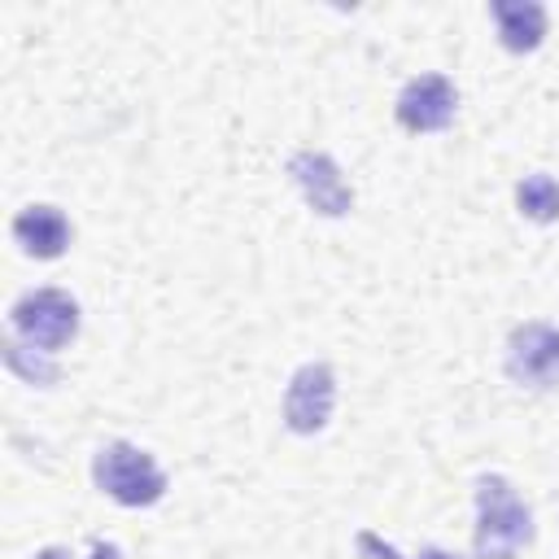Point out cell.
<instances>
[{"mask_svg": "<svg viewBox=\"0 0 559 559\" xmlns=\"http://www.w3.org/2000/svg\"><path fill=\"white\" fill-rule=\"evenodd\" d=\"M336 402V376L328 362H306L293 371L288 393H284V424L293 432H319L332 419Z\"/></svg>", "mask_w": 559, "mask_h": 559, "instance_id": "obj_5", "label": "cell"}, {"mask_svg": "<svg viewBox=\"0 0 559 559\" xmlns=\"http://www.w3.org/2000/svg\"><path fill=\"white\" fill-rule=\"evenodd\" d=\"M507 376L528 389H555L559 384V328L550 323H524L507 341Z\"/></svg>", "mask_w": 559, "mask_h": 559, "instance_id": "obj_4", "label": "cell"}, {"mask_svg": "<svg viewBox=\"0 0 559 559\" xmlns=\"http://www.w3.org/2000/svg\"><path fill=\"white\" fill-rule=\"evenodd\" d=\"M13 236L26 253L35 258H61L66 245H70V223L61 210L52 205H26L17 218H13Z\"/></svg>", "mask_w": 559, "mask_h": 559, "instance_id": "obj_8", "label": "cell"}, {"mask_svg": "<svg viewBox=\"0 0 559 559\" xmlns=\"http://www.w3.org/2000/svg\"><path fill=\"white\" fill-rule=\"evenodd\" d=\"M515 205L533 223H555L559 218V183L550 175H524L515 188Z\"/></svg>", "mask_w": 559, "mask_h": 559, "instance_id": "obj_10", "label": "cell"}, {"mask_svg": "<svg viewBox=\"0 0 559 559\" xmlns=\"http://www.w3.org/2000/svg\"><path fill=\"white\" fill-rule=\"evenodd\" d=\"M92 476L122 507H153L166 493V472L157 467V459L148 450H140V445H127V441L105 445L96 454Z\"/></svg>", "mask_w": 559, "mask_h": 559, "instance_id": "obj_2", "label": "cell"}, {"mask_svg": "<svg viewBox=\"0 0 559 559\" xmlns=\"http://www.w3.org/2000/svg\"><path fill=\"white\" fill-rule=\"evenodd\" d=\"M533 542V515L502 476L476 485V559H515Z\"/></svg>", "mask_w": 559, "mask_h": 559, "instance_id": "obj_1", "label": "cell"}, {"mask_svg": "<svg viewBox=\"0 0 559 559\" xmlns=\"http://www.w3.org/2000/svg\"><path fill=\"white\" fill-rule=\"evenodd\" d=\"M4 362H9L17 376H26L31 384H52V380H57V362H48V358H39V354H35V358H26L17 341H9V345H4Z\"/></svg>", "mask_w": 559, "mask_h": 559, "instance_id": "obj_11", "label": "cell"}, {"mask_svg": "<svg viewBox=\"0 0 559 559\" xmlns=\"http://www.w3.org/2000/svg\"><path fill=\"white\" fill-rule=\"evenodd\" d=\"M454 105H459V92L445 74H419L397 96V122L406 131H441L450 127Z\"/></svg>", "mask_w": 559, "mask_h": 559, "instance_id": "obj_7", "label": "cell"}, {"mask_svg": "<svg viewBox=\"0 0 559 559\" xmlns=\"http://www.w3.org/2000/svg\"><path fill=\"white\" fill-rule=\"evenodd\" d=\"M35 559H74V555H70V550H61V546H48V550H39ZM92 559H122V555H118V546H114V542H96V546H92Z\"/></svg>", "mask_w": 559, "mask_h": 559, "instance_id": "obj_12", "label": "cell"}, {"mask_svg": "<svg viewBox=\"0 0 559 559\" xmlns=\"http://www.w3.org/2000/svg\"><path fill=\"white\" fill-rule=\"evenodd\" d=\"M288 175L297 179V188L306 192V201H310L319 214H328V218H341V214H349V205H354V192H349V183L341 179V166H336L328 153H314V148H301V153H293V162H288Z\"/></svg>", "mask_w": 559, "mask_h": 559, "instance_id": "obj_6", "label": "cell"}, {"mask_svg": "<svg viewBox=\"0 0 559 559\" xmlns=\"http://www.w3.org/2000/svg\"><path fill=\"white\" fill-rule=\"evenodd\" d=\"M493 22H498V35L511 52H533L546 35V9L537 0H493Z\"/></svg>", "mask_w": 559, "mask_h": 559, "instance_id": "obj_9", "label": "cell"}, {"mask_svg": "<svg viewBox=\"0 0 559 559\" xmlns=\"http://www.w3.org/2000/svg\"><path fill=\"white\" fill-rule=\"evenodd\" d=\"M13 328H17V336L26 345L52 354V349H61L79 332V306L61 288H39V293H26L13 306Z\"/></svg>", "mask_w": 559, "mask_h": 559, "instance_id": "obj_3", "label": "cell"}, {"mask_svg": "<svg viewBox=\"0 0 559 559\" xmlns=\"http://www.w3.org/2000/svg\"><path fill=\"white\" fill-rule=\"evenodd\" d=\"M424 559H454V555H441V550H432V555H424Z\"/></svg>", "mask_w": 559, "mask_h": 559, "instance_id": "obj_13", "label": "cell"}]
</instances>
